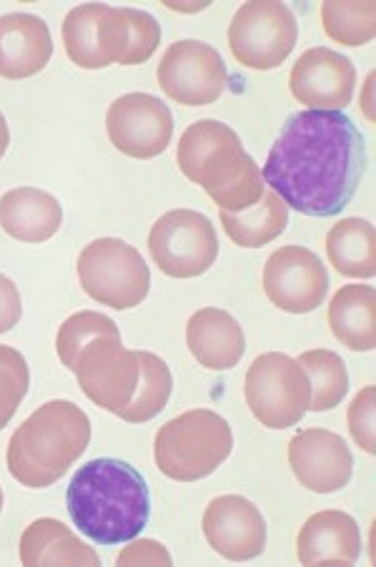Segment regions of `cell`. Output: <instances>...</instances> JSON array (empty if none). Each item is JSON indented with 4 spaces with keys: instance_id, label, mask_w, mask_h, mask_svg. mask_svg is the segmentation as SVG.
<instances>
[{
    "instance_id": "cell-7",
    "label": "cell",
    "mask_w": 376,
    "mask_h": 567,
    "mask_svg": "<svg viewBox=\"0 0 376 567\" xmlns=\"http://www.w3.org/2000/svg\"><path fill=\"white\" fill-rule=\"evenodd\" d=\"M79 281L86 295L116 311L138 307L148 297L150 271L136 247L124 239H96L79 257Z\"/></svg>"
},
{
    "instance_id": "cell-36",
    "label": "cell",
    "mask_w": 376,
    "mask_h": 567,
    "mask_svg": "<svg viewBox=\"0 0 376 567\" xmlns=\"http://www.w3.org/2000/svg\"><path fill=\"white\" fill-rule=\"evenodd\" d=\"M372 83H374V73H369V79H366V103H364V111H366V118L374 121V111H372Z\"/></svg>"
},
{
    "instance_id": "cell-12",
    "label": "cell",
    "mask_w": 376,
    "mask_h": 567,
    "mask_svg": "<svg viewBox=\"0 0 376 567\" xmlns=\"http://www.w3.org/2000/svg\"><path fill=\"white\" fill-rule=\"evenodd\" d=\"M263 295L286 315H309L326 301L328 271L312 249L289 244L263 264Z\"/></svg>"
},
{
    "instance_id": "cell-22",
    "label": "cell",
    "mask_w": 376,
    "mask_h": 567,
    "mask_svg": "<svg viewBox=\"0 0 376 567\" xmlns=\"http://www.w3.org/2000/svg\"><path fill=\"white\" fill-rule=\"evenodd\" d=\"M18 555H21V565L38 567V565H101L98 553L91 545L81 543L69 525L61 519L41 517L33 519L21 535V545H18Z\"/></svg>"
},
{
    "instance_id": "cell-10",
    "label": "cell",
    "mask_w": 376,
    "mask_h": 567,
    "mask_svg": "<svg viewBox=\"0 0 376 567\" xmlns=\"http://www.w3.org/2000/svg\"><path fill=\"white\" fill-rule=\"evenodd\" d=\"M73 374L79 380L81 392L96 408L118 417L136 394L140 377L138 352L126 349L121 334L98 337L83 349Z\"/></svg>"
},
{
    "instance_id": "cell-31",
    "label": "cell",
    "mask_w": 376,
    "mask_h": 567,
    "mask_svg": "<svg viewBox=\"0 0 376 567\" xmlns=\"http://www.w3.org/2000/svg\"><path fill=\"white\" fill-rule=\"evenodd\" d=\"M128 23V45L126 53L121 55V65H140L161 45V23L156 21L148 11L138 8H121Z\"/></svg>"
},
{
    "instance_id": "cell-24",
    "label": "cell",
    "mask_w": 376,
    "mask_h": 567,
    "mask_svg": "<svg viewBox=\"0 0 376 567\" xmlns=\"http://www.w3.org/2000/svg\"><path fill=\"white\" fill-rule=\"evenodd\" d=\"M326 259L346 279L376 274V231L366 219H342L326 234Z\"/></svg>"
},
{
    "instance_id": "cell-34",
    "label": "cell",
    "mask_w": 376,
    "mask_h": 567,
    "mask_svg": "<svg viewBox=\"0 0 376 567\" xmlns=\"http://www.w3.org/2000/svg\"><path fill=\"white\" fill-rule=\"evenodd\" d=\"M23 317V301L21 291H18L15 284L0 274V334H8L11 329L21 324Z\"/></svg>"
},
{
    "instance_id": "cell-21",
    "label": "cell",
    "mask_w": 376,
    "mask_h": 567,
    "mask_svg": "<svg viewBox=\"0 0 376 567\" xmlns=\"http://www.w3.org/2000/svg\"><path fill=\"white\" fill-rule=\"evenodd\" d=\"M63 209L43 188L21 186L0 196V229L23 244H43L59 234Z\"/></svg>"
},
{
    "instance_id": "cell-15",
    "label": "cell",
    "mask_w": 376,
    "mask_h": 567,
    "mask_svg": "<svg viewBox=\"0 0 376 567\" xmlns=\"http://www.w3.org/2000/svg\"><path fill=\"white\" fill-rule=\"evenodd\" d=\"M291 96L304 103L309 111H344L354 99L356 69L326 45H314L299 55L289 75Z\"/></svg>"
},
{
    "instance_id": "cell-33",
    "label": "cell",
    "mask_w": 376,
    "mask_h": 567,
    "mask_svg": "<svg viewBox=\"0 0 376 567\" xmlns=\"http://www.w3.org/2000/svg\"><path fill=\"white\" fill-rule=\"evenodd\" d=\"M116 565H174L171 553L156 540H136L116 557Z\"/></svg>"
},
{
    "instance_id": "cell-13",
    "label": "cell",
    "mask_w": 376,
    "mask_h": 567,
    "mask_svg": "<svg viewBox=\"0 0 376 567\" xmlns=\"http://www.w3.org/2000/svg\"><path fill=\"white\" fill-rule=\"evenodd\" d=\"M128 45V23L121 8L83 3L71 8L63 21V49L71 63L86 71L118 63Z\"/></svg>"
},
{
    "instance_id": "cell-14",
    "label": "cell",
    "mask_w": 376,
    "mask_h": 567,
    "mask_svg": "<svg viewBox=\"0 0 376 567\" xmlns=\"http://www.w3.org/2000/svg\"><path fill=\"white\" fill-rule=\"evenodd\" d=\"M111 144L130 158L161 156L174 138L171 109L150 93H126L106 113Z\"/></svg>"
},
{
    "instance_id": "cell-17",
    "label": "cell",
    "mask_w": 376,
    "mask_h": 567,
    "mask_svg": "<svg viewBox=\"0 0 376 567\" xmlns=\"http://www.w3.org/2000/svg\"><path fill=\"white\" fill-rule=\"evenodd\" d=\"M289 465L294 477L316 495H332L349 485L354 457L342 434L312 427L301 430L289 442Z\"/></svg>"
},
{
    "instance_id": "cell-18",
    "label": "cell",
    "mask_w": 376,
    "mask_h": 567,
    "mask_svg": "<svg viewBox=\"0 0 376 567\" xmlns=\"http://www.w3.org/2000/svg\"><path fill=\"white\" fill-rule=\"evenodd\" d=\"M362 555V530L342 509H322L301 525L296 557L301 565L349 567Z\"/></svg>"
},
{
    "instance_id": "cell-9",
    "label": "cell",
    "mask_w": 376,
    "mask_h": 567,
    "mask_svg": "<svg viewBox=\"0 0 376 567\" xmlns=\"http://www.w3.org/2000/svg\"><path fill=\"white\" fill-rule=\"evenodd\" d=\"M148 251L166 277L196 279L219 259V236L209 216L194 209H174L154 224Z\"/></svg>"
},
{
    "instance_id": "cell-26",
    "label": "cell",
    "mask_w": 376,
    "mask_h": 567,
    "mask_svg": "<svg viewBox=\"0 0 376 567\" xmlns=\"http://www.w3.org/2000/svg\"><path fill=\"white\" fill-rule=\"evenodd\" d=\"M138 364L140 377L136 394L128 402V408L118 414L128 424H144L158 417L174 392V374L161 357L154 352H138Z\"/></svg>"
},
{
    "instance_id": "cell-19",
    "label": "cell",
    "mask_w": 376,
    "mask_h": 567,
    "mask_svg": "<svg viewBox=\"0 0 376 567\" xmlns=\"http://www.w3.org/2000/svg\"><path fill=\"white\" fill-rule=\"evenodd\" d=\"M53 55L51 28L41 16H0V79L23 81L41 73Z\"/></svg>"
},
{
    "instance_id": "cell-4",
    "label": "cell",
    "mask_w": 376,
    "mask_h": 567,
    "mask_svg": "<svg viewBox=\"0 0 376 567\" xmlns=\"http://www.w3.org/2000/svg\"><path fill=\"white\" fill-rule=\"evenodd\" d=\"M88 442V414L69 400H51L13 432L6 465L23 487L43 489L55 485L81 460Z\"/></svg>"
},
{
    "instance_id": "cell-32",
    "label": "cell",
    "mask_w": 376,
    "mask_h": 567,
    "mask_svg": "<svg viewBox=\"0 0 376 567\" xmlns=\"http://www.w3.org/2000/svg\"><path fill=\"white\" fill-rule=\"evenodd\" d=\"M376 386L366 384L364 390L354 394V400L346 410V422H349L352 440L359 444L364 452L374 455L376 452Z\"/></svg>"
},
{
    "instance_id": "cell-25",
    "label": "cell",
    "mask_w": 376,
    "mask_h": 567,
    "mask_svg": "<svg viewBox=\"0 0 376 567\" xmlns=\"http://www.w3.org/2000/svg\"><path fill=\"white\" fill-rule=\"evenodd\" d=\"M221 226L229 239L241 249H261L279 239L289 226V206L267 188L257 206L247 212H219Z\"/></svg>"
},
{
    "instance_id": "cell-3",
    "label": "cell",
    "mask_w": 376,
    "mask_h": 567,
    "mask_svg": "<svg viewBox=\"0 0 376 567\" xmlns=\"http://www.w3.org/2000/svg\"><path fill=\"white\" fill-rule=\"evenodd\" d=\"M176 161L181 174L199 184L219 212H247L267 192L261 168L247 154L237 131L216 118L196 121L184 131Z\"/></svg>"
},
{
    "instance_id": "cell-30",
    "label": "cell",
    "mask_w": 376,
    "mask_h": 567,
    "mask_svg": "<svg viewBox=\"0 0 376 567\" xmlns=\"http://www.w3.org/2000/svg\"><path fill=\"white\" fill-rule=\"evenodd\" d=\"M31 386L25 357L13 347L0 344V430L15 417Z\"/></svg>"
},
{
    "instance_id": "cell-2",
    "label": "cell",
    "mask_w": 376,
    "mask_h": 567,
    "mask_svg": "<svg viewBox=\"0 0 376 567\" xmlns=\"http://www.w3.org/2000/svg\"><path fill=\"white\" fill-rule=\"evenodd\" d=\"M65 507L73 525L96 545H126L144 533L150 493L140 472L124 460H91L75 472Z\"/></svg>"
},
{
    "instance_id": "cell-8",
    "label": "cell",
    "mask_w": 376,
    "mask_h": 567,
    "mask_svg": "<svg viewBox=\"0 0 376 567\" xmlns=\"http://www.w3.org/2000/svg\"><path fill=\"white\" fill-rule=\"evenodd\" d=\"M299 41V23L279 0H251L231 18L229 49L251 71H274Z\"/></svg>"
},
{
    "instance_id": "cell-16",
    "label": "cell",
    "mask_w": 376,
    "mask_h": 567,
    "mask_svg": "<svg viewBox=\"0 0 376 567\" xmlns=\"http://www.w3.org/2000/svg\"><path fill=\"white\" fill-rule=\"evenodd\" d=\"M201 527L206 543L223 560L249 563L267 550V519L251 499L241 495L211 499Z\"/></svg>"
},
{
    "instance_id": "cell-1",
    "label": "cell",
    "mask_w": 376,
    "mask_h": 567,
    "mask_svg": "<svg viewBox=\"0 0 376 567\" xmlns=\"http://www.w3.org/2000/svg\"><path fill=\"white\" fill-rule=\"evenodd\" d=\"M366 172L364 136L344 111L291 113L263 164V184L289 209L338 216Z\"/></svg>"
},
{
    "instance_id": "cell-6",
    "label": "cell",
    "mask_w": 376,
    "mask_h": 567,
    "mask_svg": "<svg viewBox=\"0 0 376 567\" xmlns=\"http://www.w3.org/2000/svg\"><path fill=\"white\" fill-rule=\"evenodd\" d=\"M243 394L253 417L267 430L294 427L312 404V384L299 359L267 352L257 357L247 372Z\"/></svg>"
},
{
    "instance_id": "cell-35",
    "label": "cell",
    "mask_w": 376,
    "mask_h": 567,
    "mask_svg": "<svg viewBox=\"0 0 376 567\" xmlns=\"http://www.w3.org/2000/svg\"><path fill=\"white\" fill-rule=\"evenodd\" d=\"M8 144H11V131H8V121L3 113H0V158L6 156Z\"/></svg>"
},
{
    "instance_id": "cell-20",
    "label": "cell",
    "mask_w": 376,
    "mask_h": 567,
    "mask_svg": "<svg viewBox=\"0 0 376 567\" xmlns=\"http://www.w3.org/2000/svg\"><path fill=\"white\" fill-rule=\"evenodd\" d=\"M186 344L206 370L226 372L241 362L247 352V334L229 311L206 307L188 319Z\"/></svg>"
},
{
    "instance_id": "cell-27",
    "label": "cell",
    "mask_w": 376,
    "mask_h": 567,
    "mask_svg": "<svg viewBox=\"0 0 376 567\" xmlns=\"http://www.w3.org/2000/svg\"><path fill=\"white\" fill-rule=\"evenodd\" d=\"M299 364L304 367L312 384V404L309 412H328L342 404L349 392V372L346 362L332 349H309L299 357Z\"/></svg>"
},
{
    "instance_id": "cell-5",
    "label": "cell",
    "mask_w": 376,
    "mask_h": 567,
    "mask_svg": "<svg viewBox=\"0 0 376 567\" xmlns=\"http://www.w3.org/2000/svg\"><path fill=\"white\" fill-rule=\"evenodd\" d=\"M233 450V432L219 412L188 410L168 420L154 440L156 467L168 480L196 482L213 475Z\"/></svg>"
},
{
    "instance_id": "cell-23",
    "label": "cell",
    "mask_w": 376,
    "mask_h": 567,
    "mask_svg": "<svg viewBox=\"0 0 376 567\" xmlns=\"http://www.w3.org/2000/svg\"><path fill=\"white\" fill-rule=\"evenodd\" d=\"M332 334L352 352L376 347V291L369 284H346L328 301Z\"/></svg>"
},
{
    "instance_id": "cell-11",
    "label": "cell",
    "mask_w": 376,
    "mask_h": 567,
    "mask_svg": "<svg viewBox=\"0 0 376 567\" xmlns=\"http://www.w3.org/2000/svg\"><path fill=\"white\" fill-rule=\"evenodd\" d=\"M156 81L168 99L181 106H211L229 83L221 53L201 41L171 43L156 69Z\"/></svg>"
},
{
    "instance_id": "cell-29",
    "label": "cell",
    "mask_w": 376,
    "mask_h": 567,
    "mask_svg": "<svg viewBox=\"0 0 376 567\" xmlns=\"http://www.w3.org/2000/svg\"><path fill=\"white\" fill-rule=\"evenodd\" d=\"M106 334H121V329L116 321L101 315V311H79V315L69 317L61 324L59 337H55V352H59L61 364L69 372H73L83 349H86L93 339Z\"/></svg>"
},
{
    "instance_id": "cell-28",
    "label": "cell",
    "mask_w": 376,
    "mask_h": 567,
    "mask_svg": "<svg viewBox=\"0 0 376 567\" xmlns=\"http://www.w3.org/2000/svg\"><path fill=\"white\" fill-rule=\"evenodd\" d=\"M324 33L334 43L359 49L374 41L376 33V3L372 0H328L322 6Z\"/></svg>"
}]
</instances>
